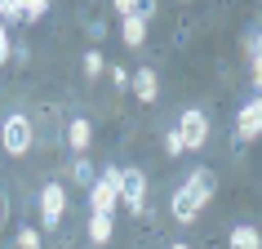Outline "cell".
Instances as JSON below:
<instances>
[{
    "label": "cell",
    "instance_id": "12",
    "mask_svg": "<svg viewBox=\"0 0 262 249\" xmlns=\"http://www.w3.org/2000/svg\"><path fill=\"white\" fill-rule=\"evenodd\" d=\"M231 249H262V236H258V227H249V222L231 227Z\"/></svg>",
    "mask_w": 262,
    "mask_h": 249
},
{
    "label": "cell",
    "instance_id": "5",
    "mask_svg": "<svg viewBox=\"0 0 262 249\" xmlns=\"http://www.w3.org/2000/svg\"><path fill=\"white\" fill-rule=\"evenodd\" d=\"M262 134V98L253 94L245 102V107H240V116H235V147H245V142H253Z\"/></svg>",
    "mask_w": 262,
    "mask_h": 249
},
{
    "label": "cell",
    "instance_id": "14",
    "mask_svg": "<svg viewBox=\"0 0 262 249\" xmlns=\"http://www.w3.org/2000/svg\"><path fill=\"white\" fill-rule=\"evenodd\" d=\"M102 67H107L102 63V49H84V76L94 80V76H102Z\"/></svg>",
    "mask_w": 262,
    "mask_h": 249
},
{
    "label": "cell",
    "instance_id": "6",
    "mask_svg": "<svg viewBox=\"0 0 262 249\" xmlns=\"http://www.w3.org/2000/svg\"><path fill=\"white\" fill-rule=\"evenodd\" d=\"M120 205H129L142 218V209H147V178H142V169H120Z\"/></svg>",
    "mask_w": 262,
    "mask_h": 249
},
{
    "label": "cell",
    "instance_id": "9",
    "mask_svg": "<svg viewBox=\"0 0 262 249\" xmlns=\"http://www.w3.org/2000/svg\"><path fill=\"white\" fill-rule=\"evenodd\" d=\"M89 142H94V125H89V120H80V116H76V120L67 125V147H71V152H84Z\"/></svg>",
    "mask_w": 262,
    "mask_h": 249
},
{
    "label": "cell",
    "instance_id": "3",
    "mask_svg": "<svg viewBox=\"0 0 262 249\" xmlns=\"http://www.w3.org/2000/svg\"><path fill=\"white\" fill-rule=\"evenodd\" d=\"M120 209V169H102L89 187V214H116Z\"/></svg>",
    "mask_w": 262,
    "mask_h": 249
},
{
    "label": "cell",
    "instance_id": "20",
    "mask_svg": "<svg viewBox=\"0 0 262 249\" xmlns=\"http://www.w3.org/2000/svg\"><path fill=\"white\" fill-rule=\"evenodd\" d=\"M173 249H187V245H173Z\"/></svg>",
    "mask_w": 262,
    "mask_h": 249
},
{
    "label": "cell",
    "instance_id": "13",
    "mask_svg": "<svg viewBox=\"0 0 262 249\" xmlns=\"http://www.w3.org/2000/svg\"><path fill=\"white\" fill-rule=\"evenodd\" d=\"M49 14V5L45 0H27V5H18V23H36V18Z\"/></svg>",
    "mask_w": 262,
    "mask_h": 249
},
{
    "label": "cell",
    "instance_id": "2",
    "mask_svg": "<svg viewBox=\"0 0 262 249\" xmlns=\"http://www.w3.org/2000/svg\"><path fill=\"white\" fill-rule=\"evenodd\" d=\"M31 142H36V125H31L23 111H14V116L0 120V147H5L9 156H27Z\"/></svg>",
    "mask_w": 262,
    "mask_h": 249
},
{
    "label": "cell",
    "instance_id": "16",
    "mask_svg": "<svg viewBox=\"0 0 262 249\" xmlns=\"http://www.w3.org/2000/svg\"><path fill=\"white\" fill-rule=\"evenodd\" d=\"M18 249H40V232L36 227H23L18 232Z\"/></svg>",
    "mask_w": 262,
    "mask_h": 249
},
{
    "label": "cell",
    "instance_id": "8",
    "mask_svg": "<svg viewBox=\"0 0 262 249\" xmlns=\"http://www.w3.org/2000/svg\"><path fill=\"white\" fill-rule=\"evenodd\" d=\"M129 85H134V94H138L142 102H156V98H160V80H156V71H151V67L134 71V76H129Z\"/></svg>",
    "mask_w": 262,
    "mask_h": 249
},
{
    "label": "cell",
    "instance_id": "10",
    "mask_svg": "<svg viewBox=\"0 0 262 249\" xmlns=\"http://www.w3.org/2000/svg\"><path fill=\"white\" fill-rule=\"evenodd\" d=\"M120 36H124V45H129V49H138V45L147 40V14H134V18H124Z\"/></svg>",
    "mask_w": 262,
    "mask_h": 249
},
{
    "label": "cell",
    "instance_id": "1",
    "mask_svg": "<svg viewBox=\"0 0 262 249\" xmlns=\"http://www.w3.org/2000/svg\"><path fill=\"white\" fill-rule=\"evenodd\" d=\"M213 187H218V182H213V169H205V165L191 169V174L182 178V187L173 192V200H169L173 218H178V222H195V218H200V209L213 200Z\"/></svg>",
    "mask_w": 262,
    "mask_h": 249
},
{
    "label": "cell",
    "instance_id": "19",
    "mask_svg": "<svg viewBox=\"0 0 262 249\" xmlns=\"http://www.w3.org/2000/svg\"><path fill=\"white\" fill-rule=\"evenodd\" d=\"M111 85H120V89H124V85H129V71H124V67H111Z\"/></svg>",
    "mask_w": 262,
    "mask_h": 249
},
{
    "label": "cell",
    "instance_id": "4",
    "mask_svg": "<svg viewBox=\"0 0 262 249\" xmlns=\"http://www.w3.org/2000/svg\"><path fill=\"white\" fill-rule=\"evenodd\" d=\"M173 129H178V138H182V152H200V147L209 142V116L200 107H187Z\"/></svg>",
    "mask_w": 262,
    "mask_h": 249
},
{
    "label": "cell",
    "instance_id": "15",
    "mask_svg": "<svg viewBox=\"0 0 262 249\" xmlns=\"http://www.w3.org/2000/svg\"><path fill=\"white\" fill-rule=\"evenodd\" d=\"M94 165H89V160H76V182H80V187H94Z\"/></svg>",
    "mask_w": 262,
    "mask_h": 249
},
{
    "label": "cell",
    "instance_id": "18",
    "mask_svg": "<svg viewBox=\"0 0 262 249\" xmlns=\"http://www.w3.org/2000/svg\"><path fill=\"white\" fill-rule=\"evenodd\" d=\"M9 54H14V40H9V31L0 23V63H9Z\"/></svg>",
    "mask_w": 262,
    "mask_h": 249
},
{
    "label": "cell",
    "instance_id": "11",
    "mask_svg": "<svg viewBox=\"0 0 262 249\" xmlns=\"http://www.w3.org/2000/svg\"><path fill=\"white\" fill-rule=\"evenodd\" d=\"M111 232H116L111 214H89V240H94V245H107Z\"/></svg>",
    "mask_w": 262,
    "mask_h": 249
},
{
    "label": "cell",
    "instance_id": "7",
    "mask_svg": "<svg viewBox=\"0 0 262 249\" xmlns=\"http://www.w3.org/2000/svg\"><path fill=\"white\" fill-rule=\"evenodd\" d=\"M62 209H67V192L58 182H45L40 187V222L45 227H58L62 222Z\"/></svg>",
    "mask_w": 262,
    "mask_h": 249
},
{
    "label": "cell",
    "instance_id": "17",
    "mask_svg": "<svg viewBox=\"0 0 262 249\" xmlns=\"http://www.w3.org/2000/svg\"><path fill=\"white\" fill-rule=\"evenodd\" d=\"M165 152H169V156H182V138H178V129H169V134H165Z\"/></svg>",
    "mask_w": 262,
    "mask_h": 249
}]
</instances>
